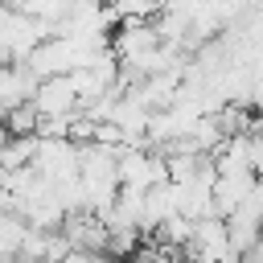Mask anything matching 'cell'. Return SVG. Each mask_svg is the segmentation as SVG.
Instances as JSON below:
<instances>
[{
	"label": "cell",
	"instance_id": "4",
	"mask_svg": "<svg viewBox=\"0 0 263 263\" xmlns=\"http://www.w3.org/2000/svg\"><path fill=\"white\" fill-rule=\"evenodd\" d=\"M111 4L119 8V16H144V21H152L164 8V0H111Z\"/></svg>",
	"mask_w": 263,
	"mask_h": 263
},
{
	"label": "cell",
	"instance_id": "1",
	"mask_svg": "<svg viewBox=\"0 0 263 263\" xmlns=\"http://www.w3.org/2000/svg\"><path fill=\"white\" fill-rule=\"evenodd\" d=\"M160 181H168V168H164V160L160 156H152V152H144V144H127V148H119V185L123 189H152V185H160Z\"/></svg>",
	"mask_w": 263,
	"mask_h": 263
},
{
	"label": "cell",
	"instance_id": "2",
	"mask_svg": "<svg viewBox=\"0 0 263 263\" xmlns=\"http://www.w3.org/2000/svg\"><path fill=\"white\" fill-rule=\"evenodd\" d=\"M33 107L37 115H74L78 111V90L70 82V74H49L37 82V95H33Z\"/></svg>",
	"mask_w": 263,
	"mask_h": 263
},
{
	"label": "cell",
	"instance_id": "3",
	"mask_svg": "<svg viewBox=\"0 0 263 263\" xmlns=\"http://www.w3.org/2000/svg\"><path fill=\"white\" fill-rule=\"evenodd\" d=\"M16 8H21V12H29V16H37V21H45V25L58 33V25L70 16L74 0H21Z\"/></svg>",
	"mask_w": 263,
	"mask_h": 263
},
{
	"label": "cell",
	"instance_id": "5",
	"mask_svg": "<svg viewBox=\"0 0 263 263\" xmlns=\"http://www.w3.org/2000/svg\"><path fill=\"white\" fill-rule=\"evenodd\" d=\"M16 8H8V4H0V33H4V25H8V16H12Z\"/></svg>",
	"mask_w": 263,
	"mask_h": 263
}]
</instances>
